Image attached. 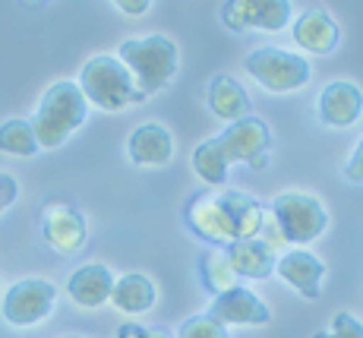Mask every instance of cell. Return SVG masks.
<instances>
[{"label":"cell","mask_w":363,"mask_h":338,"mask_svg":"<svg viewBox=\"0 0 363 338\" xmlns=\"http://www.w3.org/2000/svg\"><path fill=\"white\" fill-rule=\"evenodd\" d=\"M89 117V102L82 98L79 86L60 80L45 89L38 108L32 114V133L38 139V149H60Z\"/></svg>","instance_id":"cell-1"},{"label":"cell","mask_w":363,"mask_h":338,"mask_svg":"<svg viewBox=\"0 0 363 338\" xmlns=\"http://www.w3.org/2000/svg\"><path fill=\"white\" fill-rule=\"evenodd\" d=\"M114 58L127 67L136 89L145 98L158 92V89H164L180 67L177 45L167 35H139V38H130L123 41Z\"/></svg>","instance_id":"cell-2"},{"label":"cell","mask_w":363,"mask_h":338,"mask_svg":"<svg viewBox=\"0 0 363 338\" xmlns=\"http://www.w3.org/2000/svg\"><path fill=\"white\" fill-rule=\"evenodd\" d=\"M76 86L89 104H95L99 111H111V114L145 102V95L139 92L133 76L127 73V67L114 54H95L92 60L82 63Z\"/></svg>","instance_id":"cell-3"},{"label":"cell","mask_w":363,"mask_h":338,"mask_svg":"<svg viewBox=\"0 0 363 338\" xmlns=\"http://www.w3.org/2000/svg\"><path fill=\"white\" fill-rule=\"evenodd\" d=\"M272 222L288 244L303 246L323 237V231L329 228V212L319 196L303 193V190H288L272 200Z\"/></svg>","instance_id":"cell-4"},{"label":"cell","mask_w":363,"mask_h":338,"mask_svg":"<svg viewBox=\"0 0 363 338\" xmlns=\"http://www.w3.org/2000/svg\"><path fill=\"white\" fill-rule=\"evenodd\" d=\"M247 73L259 82L262 89L269 92H297L310 82V63H306L300 54L294 51H284V48H253L247 54Z\"/></svg>","instance_id":"cell-5"},{"label":"cell","mask_w":363,"mask_h":338,"mask_svg":"<svg viewBox=\"0 0 363 338\" xmlns=\"http://www.w3.org/2000/svg\"><path fill=\"white\" fill-rule=\"evenodd\" d=\"M57 304V288L48 278H19L16 285L6 288L4 300H0V313L10 326L29 329L45 322L54 313Z\"/></svg>","instance_id":"cell-6"},{"label":"cell","mask_w":363,"mask_h":338,"mask_svg":"<svg viewBox=\"0 0 363 338\" xmlns=\"http://www.w3.org/2000/svg\"><path fill=\"white\" fill-rule=\"evenodd\" d=\"M184 222L196 237H202V241L212 246H221V250H228L237 241L231 215H228L225 200H221L218 190H202V193L193 196L184 206Z\"/></svg>","instance_id":"cell-7"},{"label":"cell","mask_w":363,"mask_h":338,"mask_svg":"<svg viewBox=\"0 0 363 338\" xmlns=\"http://www.w3.org/2000/svg\"><path fill=\"white\" fill-rule=\"evenodd\" d=\"M225 152L228 165H250L253 171L265 168V155L272 149V133L259 117H243L237 124H228L221 136H215Z\"/></svg>","instance_id":"cell-8"},{"label":"cell","mask_w":363,"mask_h":338,"mask_svg":"<svg viewBox=\"0 0 363 338\" xmlns=\"http://www.w3.org/2000/svg\"><path fill=\"white\" fill-rule=\"evenodd\" d=\"M41 237L60 256H73L79 253L89 241L86 218L76 206H69L64 200H48L41 206Z\"/></svg>","instance_id":"cell-9"},{"label":"cell","mask_w":363,"mask_h":338,"mask_svg":"<svg viewBox=\"0 0 363 338\" xmlns=\"http://www.w3.org/2000/svg\"><path fill=\"white\" fill-rule=\"evenodd\" d=\"M291 16H294V6L288 0H228L221 4V23L231 32H281L288 29Z\"/></svg>","instance_id":"cell-10"},{"label":"cell","mask_w":363,"mask_h":338,"mask_svg":"<svg viewBox=\"0 0 363 338\" xmlns=\"http://www.w3.org/2000/svg\"><path fill=\"white\" fill-rule=\"evenodd\" d=\"M275 276L297 291L300 298L316 300L323 294V278H325V263L316 253L303 250V246H291L275 259Z\"/></svg>","instance_id":"cell-11"},{"label":"cell","mask_w":363,"mask_h":338,"mask_svg":"<svg viewBox=\"0 0 363 338\" xmlns=\"http://www.w3.org/2000/svg\"><path fill=\"white\" fill-rule=\"evenodd\" d=\"M208 316L225 329L228 326H265L272 320L269 307L250 288H234V291L215 298L212 307H208Z\"/></svg>","instance_id":"cell-12"},{"label":"cell","mask_w":363,"mask_h":338,"mask_svg":"<svg viewBox=\"0 0 363 338\" xmlns=\"http://www.w3.org/2000/svg\"><path fill=\"white\" fill-rule=\"evenodd\" d=\"M319 117L329 126H354L363 117V92L351 80H335L319 95Z\"/></svg>","instance_id":"cell-13"},{"label":"cell","mask_w":363,"mask_h":338,"mask_svg":"<svg viewBox=\"0 0 363 338\" xmlns=\"http://www.w3.org/2000/svg\"><path fill=\"white\" fill-rule=\"evenodd\" d=\"M127 155H130L133 165H139V168H162V165H167L171 155H174L171 130L162 126V124H155V121L139 124L136 130L130 133V139H127Z\"/></svg>","instance_id":"cell-14"},{"label":"cell","mask_w":363,"mask_h":338,"mask_svg":"<svg viewBox=\"0 0 363 338\" xmlns=\"http://www.w3.org/2000/svg\"><path fill=\"white\" fill-rule=\"evenodd\" d=\"M111 288H114V276L108 266L101 263H86L67 278V294L76 307L82 310H99L111 300Z\"/></svg>","instance_id":"cell-15"},{"label":"cell","mask_w":363,"mask_h":338,"mask_svg":"<svg viewBox=\"0 0 363 338\" xmlns=\"http://www.w3.org/2000/svg\"><path fill=\"white\" fill-rule=\"evenodd\" d=\"M338 23L325 10H303L294 23V41L306 54H332L338 48Z\"/></svg>","instance_id":"cell-16"},{"label":"cell","mask_w":363,"mask_h":338,"mask_svg":"<svg viewBox=\"0 0 363 338\" xmlns=\"http://www.w3.org/2000/svg\"><path fill=\"white\" fill-rule=\"evenodd\" d=\"M208 108H212V114L221 117V121L237 124V121H243V117H250L253 104H250V95L243 92L240 82L218 73L208 80Z\"/></svg>","instance_id":"cell-17"},{"label":"cell","mask_w":363,"mask_h":338,"mask_svg":"<svg viewBox=\"0 0 363 338\" xmlns=\"http://www.w3.org/2000/svg\"><path fill=\"white\" fill-rule=\"evenodd\" d=\"M158 300L155 281L143 272H127V276L114 278V288H111V300L121 313H149Z\"/></svg>","instance_id":"cell-18"},{"label":"cell","mask_w":363,"mask_h":338,"mask_svg":"<svg viewBox=\"0 0 363 338\" xmlns=\"http://www.w3.org/2000/svg\"><path fill=\"white\" fill-rule=\"evenodd\" d=\"M228 259H231L237 278H269L275 276V253L265 246L259 237H253V241H234L228 246Z\"/></svg>","instance_id":"cell-19"},{"label":"cell","mask_w":363,"mask_h":338,"mask_svg":"<svg viewBox=\"0 0 363 338\" xmlns=\"http://www.w3.org/2000/svg\"><path fill=\"white\" fill-rule=\"evenodd\" d=\"M221 200H225V209H228V215H231L237 241H253V237H259V231L265 224V209L253 196L240 193V190H225Z\"/></svg>","instance_id":"cell-20"},{"label":"cell","mask_w":363,"mask_h":338,"mask_svg":"<svg viewBox=\"0 0 363 338\" xmlns=\"http://www.w3.org/2000/svg\"><path fill=\"white\" fill-rule=\"evenodd\" d=\"M199 281L208 294H215V298L240 288V278H237L231 259H228V253L221 250V246H208V250L199 256Z\"/></svg>","instance_id":"cell-21"},{"label":"cell","mask_w":363,"mask_h":338,"mask_svg":"<svg viewBox=\"0 0 363 338\" xmlns=\"http://www.w3.org/2000/svg\"><path fill=\"white\" fill-rule=\"evenodd\" d=\"M228 158L225 152H221L218 139H206V143L196 146V152H193V171L199 174L202 180H206L208 187H221L228 180Z\"/></svg>","instance_id":"cell-22"},{"label":"cell","mask_w":363,"mask_h":338,"mask_svg":"<svg viewBox=\"0 0 363 338\" xmlns=\"http://www.w3.org/2000/svg\"><path fill=\"white\" fill-rule=\"evenodd\" d=\"M0 152L16 155V158H32L38 152V139L32 133V124L19 121V117L0 124Z\"/></svg>","instance_id":"cell-23"},{"label":"cell","mask_w":363,"mask_h":338,"mask_svg":"<svg viewBox=\"0 0 363 338\" xmlns=\"http://www.w3.org/2000/svg\"><path fill=\"white\" fill-rule=\"evenodd\" d=\"M174 338H231V335H228V329L218 326L208 313H202V316H190V320L180 322V329Z\"/></svg>","instance_id":"cell-24"},{"label":"cell","mask_w":363,"mask_h":338,"mask_svg":"<svg viewBox=\"0 0 363 338\" xmlns=\"http://www.w3.org/2000/svg\"><path fill=\"white\" fill-rule=\"evenodd\" d=\"M313 338H363V322L354 320L345 310H338L329 322V332H316Z\"/></svg>","instance_id":"cell-25"},{"label":"cell","mask_w":363,"mask_h":338,"mask_svg":"<svg viewBox=\"0 0 363 338\" xmlns=\"http://www.w3.org/2000/svg\"><path fill=\"white\" fill-rule=\"evenodd\" d=\"M345 178L351 180V184H363V136H360V143L354 146L351 158H347V165H345Z\"/></svg>","instance_id":"cell-26"},{"label":"cell","mask_w":363,"mask_h":338,"mask_svg":"<svg viewBox=\"0 0 363 338\" xmlns=\"http://www.w3.org/2000/svg\"><path fill=\"white\" fill-rule=\"evenodd\" d=\"M16 196H19L16 178H10V174H0V215H4L6 209L16 202Z\"/></svg>","instance_id":"cell-27"},{"label":"cell","mask_w":363,"mask_h":338,"mask_svg":"<svg viewBox=\"0 0 363 338\" xmlns=\"http://www.w3.org/2000/svg\"><path fill=\"white\" fill-rule=\"evenodd\" d=\"M114 6H117L121 13H127V16H143V13L152 10L149 0H117Z\"/></svg>","instance_id":"cell-28"},{"label":"cell","mask_w":363,"mask_h":338,"mask_svg":"<svg viewBox=\"0 0 363 338\" xmlns=\"http://www.w3.org/2000/svg\"><path fill=\"white\" fill-rule=\"evenodd\" d=\"M143 332H145V326H136V322H123V326L117 329L114 338H143Z\"/></svg>","instance_id":"cell-29"},{"label":"cell","mask_w":363,"mask_h":338,"mask_svg":"<svg viewBox=\"0 0 363 338\" xmlns=\"http://www.w3.org/2000/svg\"><path fill=\"white\" fill-rule=\"evenodd\" d=\"M143 338H174V335L167 332V329H158V326H145Z\"/></svg>","instance_id":"cell-30"},{"label":"cell","mask_w":363,"mask_h":338,"mask_svg":"<svg viewBox=\"0 0 363 338\" xmlns=\"http://www.w3.org/2000/svg\"><path fill=\"white\" fill-rule=\"evenodd\" d=\"M60 338H89V335H60Z\"/></svg>","instance_id":"cell-31"}]
</instances>
